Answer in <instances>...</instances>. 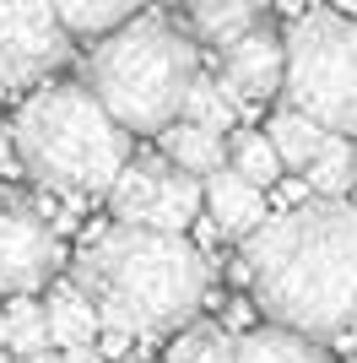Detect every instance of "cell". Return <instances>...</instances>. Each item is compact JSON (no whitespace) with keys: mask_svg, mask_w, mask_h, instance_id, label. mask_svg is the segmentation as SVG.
<instances>
[{"mask_svg":"<svg viewBox=\"0 0 357 363\" xmlns=\"http://www.w3.org/2000/svg\"><path fill=\"white\" fill-rule=\"evenodd\" d=\"M244 277L271 325L314 342L357 331V201L309 196L244 239Z\"/></svg>","mask_w":357,"mask_h":363,"instance_id":"6da1fadb","label":"cell"},{"mask_svg":"<svg viewBox=\"0 0 357 363\" xmlns=\"http://www.w3.org/2000/svg\"><path fill=\"white\" fill-rule=\"evenodd\" d=\"M71 282L92 298L103 325L130 336H163L190 325L211 288L206 255L184 244V233H163L147 223L98 228L71 260Z\"/></svg>","mask_w":357,"mask_h":363,"instance_id":"7a4b0ae2","label":"cell"},{"mask_svg":"<svg viewBox=\"0 0 357 363\" xmlns=\"http://www.w3.org/2000/svg\"><path fill=\"white\" fill-rule=\"evenodd\" d=\"M16 163L55 196H108L130 157V130L92 98L87 82H44L11 120Z\"/></svg>","mask_w":357,"mask_h":363,"instance_id":"3957f363","label":"cell"},{"mask_svg":"<svg viewBox=\"0 0 357 363\" xmlns=\"http://www.w3.org/2000/svg\"><path fill=\"white\" fill-rule=\"evenodd\" d=\"M195 71H200L195 44L184 38V28H174L157 11H141L130 22H119L114 33L92 38L87 55L92 98L130 136H157L178 120V104H184Z\"/></svg>","mask_w":357,"mask_h":363,"instance_id":"277c9868","label":"cell"},{"mask_svg":"<svg viewBox=\"0 0 357 363\" xmlns=\"http://www.w3.org/2000/svg\"><path fill=\"white\" fill-rule=\"evenodd\" d=\"M282 98L330 136H357V16L298 11L282 38Z\"/></svg>","mask_w":357,"mask_h":363,"instance_id":"5b68a950","label":"cell"},{"mask_svg":"<svg viewBox=\"0 0 357 363\" xmlns=\"http://www.w3.org/2000/svg\"><path fill=\"white\" fill-rule=\"evenodd\" d=\"M71 60V28L55 0H0V92H33Z\"/></svg>","mask_w":357,"mask_h":363,"instance_id":"8992f818","label":"cell"},{"mask_svg":"<svg viewBox=\"0 0 357 363\" xmlns=\"http://www.w3.org/2000/svg\"><path fill=\"white\" fill-rule=\"evenodd\" d=\"M65 266L60 228L28 206H0V293H38Z\"/></svg>","mask_w":357,"mask_h":363,"instance_id":"52a82bcc","label":"cell"},{"mask_svg":"<svg viewBox=\"0 0 357 363\" xmlns=\"http://www.w3.org/2000/svg\"><path fill=\"white\" fill-rule=\"evenodd\" d=\"M217 76H222V87L238 98V108L276 98V92H282V38L271 28H249L244 38H233V44L222 49V71Z\"/></svg>","mask_w":357,"mask_h":363,"instance_id":"ba28073f","label":"cell"},{"mask_svg":"<svg viewBox=\"0 0 357 363\" xmlns=\"http://www.w3.org/2000/svg\"><path fill=\"white\" fill-rule=\"evenodd\" d=\"M200 190H206V212H211V223H217V233H227V239H249L254 228L271 217L266 190H260V184H249L244 174H233V168L206 174V179H200Z\"/></svg>","mask_w":357,"mask_h":363,"instance_id":"9c48e42d","label":"cell"},{"mask_svg":"<svg viewBox=\"0 0 357 363\" xmlns=\"http://www.w3.org/2000/svg\"><path fill=\"white\" fill-rule=\"evenodd\" d=\"M44 320H49V347L71 352V347H92L98 331H103V320L92 309V298L76 282H55L44 298Z\"/></svg>","mask_w":357,"mask_h":363,"instance_id":"30bf717a","label":"cell"},{"mask_svg":"<svg viewBox=\"0 0 357 363\" xmlns=\"http://www.w3.org/2000/svg\"><path fill=\"white\" fill-rule=\"evenodd\" d=\"M157 147H163V157L174 168H184L195 179L227 168V141L217 130H206V125H190V120H174L168 130H157Z\"/></svg>","mask_w":357,"mask_h":363,"instance_id":"8fae6325","label":"cell"},{"mask_svg":"<svg viewBox=\"0 0 357 363\" xmlns=\"http://www.w3.org/2000/svg\"><path fill=\"white\" fill-rule=\"evenodd\" d=\"M163 168H168L163 152H157V157H125L119 179L108 184V212H114V223H147L152 201H157Z\"/></svg>","mask_w":357,"mask_h":363,"instance_id":"7c38bea8","label":"cell"},{"mask_svg":"<svg viewBox=\"0 0 357 363\" xmlns=\"http://www.w3.org/2000/svg\"><path fill=\"white\" fill-rule=\"evenodd\" d=\"M200 212H206V190H200V179L168 163L163 179H157V201H152V212H147V228H163V233H190V223H195Z\"/></svg>","mask_w":357,"mask_h":363,"instance_id":"4fadbf2b","label":"cell"},{"mask_svg":"<svg viewBox=\"0 0 357 363\" xmlns=\"http://www.w3.org/2000/svg\"><path fill=\"white\" fill-rule=\"evenodd\" d=\"M233 363H336L314 336L287 331V325H260V331L238 336Z\"/></svg>","mask_w":357,"mask_h":363,"instance_id":"5bb4252c","label":"cell"},{"mask_svg":"<svg viewBox=\"0 0 357 363\" xmlns=\"http://www.w3.org/2000/svg\"><path fill=\"white\" fill-rule=\"evenodd\" d=\"M260 11H266V0H190V28L200 44L227 49L233 38L260 28Z\"/></svg>","mask_w":357,"mask_h":363,"instance_id":"9a60e30c","label":"cell"},{"mask_svg":"<svg viewBox=\"0 0 357 363\" xmlns=\"http://www.w3.org/2000/svg\"><path fill=\"white\" fill-rule=\"evenodd\" d=\"M178 120H190V125H206V130L227 136V125H238V98L222 87V76H206V71H195L190 92H184V104H178Z\"/></svg>","mask_w":357,"mask_h":363,"instance_id":"2e32d148","label":"cell"},{"mask_svg":"<svg viewBox=\"0 0 357 363\" xmlns=\"http://www.w3.org/2000/svg\"><path fill=\"white\" fill-rule=\"evenodd\" d=\"M55 11L71 28V38H103L119 22L147 11V0H55Z\"/></svg>","mask_w":357,"mask_h":363,"instance_id":"e0dca14e","label":"cell"},{"mask_svg":"<svg viewBox=\"0 0 357 363\" xmlns=\"http://www.w3.org/2000/svg\"><path fill=\"white\" fill-rule=\"evenodd\" d=\"M266 136H271V147H276V157H282V168H309V157L319 152V141L330 136L325 125H314L309 114H298V108H276L271 114V125H266Z\"/></svg>","mask_w":357,"mask_h":363,"instance_id":"ac0fdd59","label":"cell"},{"mask_svg":"<svg viewBox=\"0 0 357 363\" xmlns=\"http://www.w3.org/2000/svg\"><path fill=\"white\" fill-rule=\"evenodd\" d=\"M233 352H238V336H227L222 325H211V320H190V325L168 342L163 363H233Z\"/></svg>","mask_w":357,"mask_h":363,"instance_id":"d6986e66","label":"cell"},{"mask_svg":"<svg viewBox=\"0 0 357 363\" xmlns=\"http://www.w3.org/2000/svg\"><path fill=\"white\" fill-rule=\"evenodd\" d=\"M0 315H6V352L11 358H33V352L49 347V320H44V303L33 293H11V303Z\"/></svg>","mask_w":357,"mask_h":363,"instance_id":"ffe728a7","label":"cell"},{"mask_svg":"<svg viewBox=\"0 0 357 363\" xmlns=\"http://www.w3.org/2000/svg\"><path fill=\"white\" fill-rule=\"evenodd\" d=\"M303 184H309V196H346L352 190V141L346 136H325L319 152L309 157L303 168Z\"/></svg>","mask_w":357,"mask_h":363,"instance_id":"44dd1931","label":"cell"},{"mask_svg":"<svg viewBox=\"0 0 357 363\" xmlns=\"http://www.w3.org/2000/svg\"><path fill=\"white\" fill-rule=\"evenodd\" d=\"M227 168H233V174H244L249 184H260V190H271V184L287 174L266 130H238L233 147H227Z\"/></svg>","mask_w":357,"mask_h":363,"instance_id":"7402d4cb","label":"cell"},{"mask_svg":"<svg viewBox=\"0 0 357 363\" xmlns=\"http://www.w3.org/2000/svg\"><path fill=\"white\" fill-rule=\"evenodd\" d=\"M130 342H135V336H130V331H119V325H103V331H98V352H103L108 363L130 358Z\"/></svg>","mask_w":357,"mask_h":363,"instance_id":"603a6c76","label":"cell"},{"mask_svg":"<svg viewBox=\"0 0 357 363\" xmlns=\"http://www.w3.org/2000/svg\"><path fill=\"white\" fill-rule=\"evenodd\" d=\"M16 168V147H11V130L0 125V174H11Z\"/></svg>","mask_w":357,"mask_h":363,"instance_id":"cb8c5ba5","label":"cell"},{"mask_svg":"<svg viewBox=\"0 0 357 363\" xmlns=\"http://www.w3.org/2000/svg\"><path fill=\"white\" fill-rule=\"evenodd\" d=\"M65 363H108V358L98 352V342H92V347H71V352H65Z\"/></svg>","mask_w":357,"mask_h":363,"instance_id":"d4e9b609","label":"cell"},{"mask_svg":"<svg viewBox=\"0 0 357 363\" xmlns=\"http://www.w3.org/2000/svg\"><path fill=\"white\" fill-rule=\"evenodd\" d=\"M38 363H65V352H49L44 347V352H38Z\"/></svg>","mask_w":357,"mask_h":363,"instance_id":"484cf974","label":"cell"},{"mask_svg":"<svg viewBox=\"0 0 357 363\" xmlns=\"http://www.w3.org/2000/svg\"><path fill=\"white\" fill-rule=\"evenodd\" d=\"M0 352H6V315H0Z\"/></svg>","mask_w":357,"mask_h":363,"instance_id":"4316f807","label":"cell"},{"mask_svg":"<svg viewBox=\"0 0 357 363\" xmlns=\"http://www.w3.org/2000/svg\"><path fill=\"white\" fill-rule=\"evenodd\" d=\"M336 6H346V11H352V16H357V0H336Z\"/></svg>","mask_w":357,"mask_h":363,"instance_id":"83f0119b","label":"cell"},{"mask_svg":"<svg viewBox=\"0 0 357 363\" xmlns=\"http://www.w3.org/2000/svg\"><path fill=\"white\" fill-rule=\"evenodd\" d=\"M119 363H147V358H135V352H130V358H119Z\"/></svg>","mask_w":357,"mask_h":363,"instance_id":"f1b7e54d","label":"cell"},{"mask_svg":"<svg viewBox=\"0 0 357 363\" xmlns=\"http://www.w3.org/2000/svg\"><path fill=\"white\" fill-rule=\"evenodd\" d=\"M352 179H357V147H352Z\"/></svg>","mask_w":357,"mask_h":363,"instance_id":"f546056e","label":"cell"}]
</instances>
